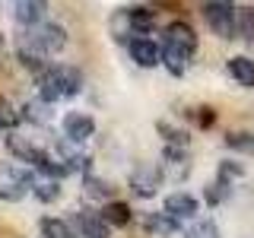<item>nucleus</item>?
Segmentation results:
<instances>
[{"label":"nucleus","mask_w":254,"mask_h":238,"mask_svg":"<svg viewBox=\"0 0 254 238\" xmlns=\"http://www.w3.org/2000/svg\"><path fill=\"white\" fill-rule=\"evenodd\" d=\"M67 45V32L54 22H38V26H29L19 32V45H16V54L19 60L32 70L48 67V60Z\"/></svg>","instance_id":"nucleus-1"},{"label":"nucleus","mask_w":254,"mask_h":238,"mask_svg":"<svg viewBox=\"0 0 254 238\" xmlns=\"http://www.w3.org/2000/svg\"><path fill=\"white\" fill-rule=\"evenodd\" d=\"M197 51V35L188 22H172L165 29V38H162V63L172 76H181L188 70L190 58Z\"/></svg>","instance_id":"nucleus-2"},{"label":"nucleus","mask_w":254,"mask_h":238,"mask_svg":"<svg viewBox=\"0 0 254 238\" xmlns=\"http://www.w3.org/2000/svg\"><path fill=\"white\" fill-rule=\"evenodd\" d=\"M38 89H42L45 102H64V99H73V95L83 89V76H79L76 67L70 63H54V67H45L42 76H38Z\"/></svg>","instance_id":"nucleus-3"},{"label":"nucleus","mask_w":254,"mask_h":238,"mask_svg":"<svg viewBox=\"0 0 254 238\" xmlns=\"http://www.w3.org/2000/svg\"><path fill=\"white\" fill-rule=\"evenodd\" d=\"M156 26V16L143 6H130V10H118L111 16V32H115L121 42H133L140 35H149Z\"/></svg>","instance_id":"nucleus-4"},{"label":"nucleus","mask_w":254,"mask_h":238,"mask_svg":"<svg viewBox=\"0 0 254 238\" xmlns=\"http://www.w3.org/2000/svg\"><path fill=\"white\" fill-rule=\"evenodd\" d=\"M203 19L219 38L238 35V6H232V0H203Z\"/></svg>","instance_id":"nucleus-5"},{"label":"nucleus","mask_w":254,"mask_h":238,"mask_svg":"<svg viewBox=\"0 0 254 238\" xmlns=\"http://www.w3.org/2000/svg\"><path fill=\"white\" fill-rule=\"evenodd\" d=\"M32 190V172H22L16 165H0V200H22Z\"/></svg>","instance_id":"nucleus-6"},{"label":"nucleus","mask_w":254,"mask_h":238,"mask_svg":"<svg viewBox=\"0 0 254 238\" xmlns=\"http://www.w3.org/2000/svg\"><path fill=\"white\" fill-rule=\"evenodd\" d=\"M10 10H13V19L19 22L22 29H29V26L45 22L48 0H10Z\"/></svg>","instance_id":"nucleus-7"},{"label":"nucleus","mask_w":254,"mask_h":238,"mask_svg":"<svg viewBox=\"0 0 254 238\" xmlns=\"http://www.w3.org/2000/svg\"><path fill=\"white\" fill-rule=\"evenodd\" d=\"M130 187L137 197H156L159 187H162V172L153 169V165H137L130 175Z\"/></svg>","instance_id":"nucleus-8"},{"label":"nucleus","mask_w":254,"mask_h":238,"mask_svg":"<svg viewBox=\"0 0 254 238\" xmlns=\"http://www.w3.org/2000/svg\"><path fill=\"white\" fill-rule=\"evenodd\" d=\"M165 213L169 216H175L185 226V222H194L197 219V213H200V206H197V200L190 194H185V190H175V194L165 197Z\"/></svg>","instance_id":"nucleus-9"},{"label":"nucleus","mask_w":254,"mask_h":238,"mask_svg":"<svg viewBox=\"0 0 254 238\" xmlns=\"http://www.w3.org/2000/svg\"><path fill=\"white\" fill-rule=\"evenodd\" d=\"M95 133V121L86 111H67L64 115V137L73 143H86Z\"/></svg>","instance_id":"nucleus-10"},{"label":"nucleus","mask_w":254,"mask_h":238,"mask_svg":"<svg viewBox=\"0 0 254 238\" xmlns=\"http://www.w3.org/2000/svg\"><path fill=\"white\" fill-rule=\"evenodd\" d=\"M127 48H130V58L140 67H159L162 63V45H156L149 35H140L133 42H127Z\"/></svg>","instance_id":"nucleus-11"},{"label":"nucleus","mask_w":254,"mask_h":238,"mask_svg":"<svg viewBox=\"0 0 254 238\" xmlns=\"http://www.w3.org/2000/svg\"><path fill=\"white\" fill-rule=\"evenodd\" d=\"M19 115H22V121H29V124H35V127H48V124L54 121L51 102H45L42 95H38V99H29L26 105L19 108Z\"/></svg>","instance_id":"nucleus-12"},{"label":"nucleus","mask_w":254,"mask_h":238,"mask_svg":"<svg viewBox=\"0 0 254 238\" xmlns=\"http://www.w3.org/2000/svg\"><path fill=\"white\" fill-rule=\"evenodd\" d=\"M32 194L45 203L58 200L61 197V178L58 175H48V172H32Z\"/></svg>","instance_id":"nucleus-13"},{"label":"nucleus","mask_w":254,"mask_h":238,"mask_svg":"<svg viewBox=\"0 0 254 238\" xmlns=\"http://www.w3.org/2000/svg\"><path fill=\"white\" fill-rule=\"evenodd\" d=\"M162 169L165 175H169L172 181H178V178H185V175L190 172V162H188V153H185V146L181 149H175V146H165V153H162Z\"/></svg>","instance_id":"nucleus-14"},{"label":"nucleus","mask_w":254,"mask_h":238,"mask_svg":"<svg viewBox=\"0 0 254 238\" xmlns=\"http://www.w3.org/2000/svg\"><path fill=\"white\" fill-rule=\"evenodd\" d=\"M76 226L83 232V238H111V226L105 222L102 213H79Z\"/></svg>","instance_id":"nucleus-15"},{"label":"nucleus","mask_w":254,"mask_h":238,"mask_svg":"<svg viewBox=\"0 0 254 238\" xmlns=\"http://www.w3.org/2000/svg\"><path fill=\"white\" fill-rule=\"evenodd\" d=\"M143 226H146V232H153V235H159V238H169V235H175V232L181 229V222L162 210V213H149Z\"/></svg>","instance_id":"nucleus-16"},{"label":"nucleus","mask_w":254,"mask_h":238,"mask_svg":"<svg viewBox=\"0 0 254 238\" xmlns=\"http://www.w3.org/2000/svg\"><path fill=\"white\" fill-rule=\"evenodd\" d=\"M226 70H229V76H232L238 86L254 89V60L251 58H232L226 63Z\"/></svg>","instance_id":"nucleus-17"},{"label":"nucleus","mask_w":254,"mask_h":238,"mask_svg":"<svg viewBox=\"0 0 254 238\" xmlns=\"http://www.w3.org/2000/svg\"><path fill=\"white\" fill-rule=\"evenodd\" d=\"M83 190H86V197H89V200H111V194H115L111 181L95 178V175H86V178H83Z\"/></svg>","instance_id":"nucleus-18"},{"label":"nucleus","mask_w":254,"mask_h":238,"mask_svg":"<svg viewBox=\"0 0 254 238\" xmlns=\"http://www.w3.org/2000/svg\"><path fill=\"white\" fill-rule=\"evenodd\" d=\"M185 238H222L219 235V229H216V222H213V219H200V216H197L194 222H188V226H185Z\"/></svg>","instance_id":"nucleus-19"},{"label":"nucleus","mask_w":254,"mask_h":238,"mask_svg":"<svg viewBox=\"0 0 254 238\" xmlns=\"http://www.w3.org/2000/svg\"><path fill=\"white\" fill-rule=\"evenodd\" d=\"M42 238H76V232H73V226H70V222L45 216L42 219Z\"/></svg>","instance_id":"nucleus-20"},{"label":"nucleus","mask_w":254,"mask_h":238,"mask_svg":"<svg viewBox=\"0 0 254 238\" xmlns=\"http://www.w3.org/2000/svg\"><path fill=\"white\" fill-rule=\"evenodd\" d=\"M102 216H105L108 226H127L130 222V210H127V203H105Z\"/></svg>","instance_id":"nucleus-21"},{"label":"nucleus","mask_w":254,"mask_h":238,"mask_svg":"<svg viewBox=\"0 0 254 238\" xmlns=\"http://www.w3.org/2000/svg\"><path fill=\"white\" fill-rule=\"evenodd\" d=\"M238 35L254 42V6H238Z\"/></svg>","instance_id":"nucleus-22"},{"label":"nucleus","mask_w":254,"mask_h":238,"mask_svg":"<svg viewBox=\"0 0 254 238\" xmlns=\"http://www.w3.org/2000/svg\"><path fill=\"white\" fill-rule=\"evenodd\" d=\"M226 146L229 149H242V153H254V133H229L226 137Z\"/></svg>","instance_id":"nucleus-23"},{"label":"nucleus","mask_w":254,"mask_h":238,"mask_svg":"<svg viewBox=\"0 0 254 238\" xmlns=\"http://www.w3.org/2000/svg\"><path fill=\"white\" fill-rule=\"evenodd\" d=\"M22 121V115H16V111L10 108V102H3L0 99V127H6V130H13L16 124Z\"/></svg>","instance_id":"nucleus-24"},{"label":"nucleus","mask_w":254,"mask_h":238,"mask_svg":"<svg viewBox=\"0 0 254 238\" xmlns=\"http://www.w3.org/2000/svg\"><path fill=\"white\" fill-rule=\"evenodd\" d=\"M200 124H203V127H210V124H213V111H210V108H203V115H200Z\"/></svg>","instance_id":"nucleus-25"}]
</instances>
